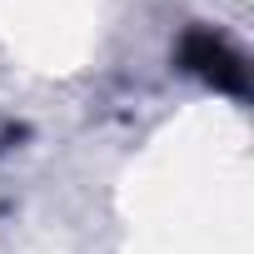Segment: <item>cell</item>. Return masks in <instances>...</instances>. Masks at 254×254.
<instances>
[{"label":"cell","instance_id":"obj_1","mask_svg":"<svg viewBox=\"0 0 254 254\" xmlns=\"http://www.w3.org/2000/svg\"><path fill=\"white\" fill-rule=\"evenodd\" d=\"M175 60H180V70H190L194 80H204V85H214V90H224V95H234V100H244V90H249L244 55H239V50L229 45V35H219L214 25H190V30L180 35Z\"/></svg>","mask_w":254,"mask_h":254}]
</instances>
